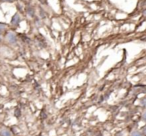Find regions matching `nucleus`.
Returning <instances> with one entry per match:
<instances>
[{
    "instance_id": "obj_8",
    "label": "nucleus",
    "mask_w": 146,
    "mask_h": 136,
    "mask_svg": "<svg viewBox=\"0 0 146 136\" xmlns=\"http://www.w3.org/2000/svg\"><path fill=\"white\" fill-rule=\"evenodd\" d=\"M142 120H143L144 122H146V110L143 112V114H142Z\"/></svg>"
},
{
    "instance_id": "obj_5",
    "label": "nucleus",
    "mask_w": 146,
    "mask_h": 136,
    "mask_svg": "<svg viewBox=\"0 0 146 136\" xmlns=\"http://www.w3.org/2000/svg\"><path fill=\"white\" fill-rule=\"evenodd\" d=\"M130 136H142L141 132L138 131V130H133V131L131 132V134H130Z\"/></svg>"
},
{
    "instance_id": "obj_9",
    "label": "nucleus",
    "mask_w": 146,
    "mask_h": 136,
    "mask_svg": "<svg viewBox=\"0 0 146 136\" xmlns=\"http://www.w3.org/2000/svg\"><path fill=\"white\" fill-rule=\"evenodd\" d=\"M142 131H143V134H144V135L146 136V126H144V127H143V130H142Z\"/></svg>"
},
{
    "instance_id": "obj_2",
    "label": "nucleus",
    "mask_w": 146,
    "mask_h": 136,
    "mask_svg": "<svg viewBox=\"0 0 146 136\" xmlns=\"http://www.w3.org/2000/svg\"><path fill=\"white\" fill-rule=\"evenodd\" d=\"M21 19L22 18H21L20 13H18V12L14 13V15L11 17L10 24L13 25V26H19V24H20V22H21Z\"/></svg>"
},
{
    "instance_id": "obj_3",
    "label": "nucleus",
    "mask_w": 146,
    "mask_h": 136,
    "mask_svg": "<svg viewBox=\"0 0 146 136\" xmlns=\"http://www.w3.org/2000/svg\"><path fill=\"white\" fill-rule=\"evenodd\" d=\"M0 135L1 136H12L13 134H12V132H11L10 129L3 127V128L0 129Z\"/></svg>"
},
{
    "instance_id": "obj_4",
    "label": "nucleus",
    "mask_w": 146,
    "mask_h": 136,
    "mask_svg": "<svg viewBox=\"0 0 146 136\" xmlns=\"http://www.w3.org/2000/svg\"><path fill=\"white\" fill-rule=\"evenodd\" d=\"M7 29V24H5V23H0V35L2 34V33H4L5 31H6Z\"/></svg>"
},
{
    "instance_id": "obj_7",
    "label": "nucleus",
    "mask_w": 146,
    "mask_h": 136,
    "mask_svg": "<svg viewBox=\"0 0 146 136\" xmlns=\"http://www.w3.org/2000/svg\"><path fill=\"white\" fill-rule=\"evenodd\" d=\"M1 2H4V3H13L15 0H0Z\"/></svg>"
},
{
    "instance_id": "obj_10",
    "label": "nucleus",
    "mask_w": 146,
    "mask_h": 136,
    "mask_svg": "<svg viewBox=\"0 0 146 136\" xmlns=\"http://www.w3.org/2000/svg\"><path fill=\"white\" fill-rule=\"evenodd\" d=\"M143 15H144V16L146 17V9H145V10H144V12H143Z\"/></svg>"
},
{
    "instance_id": "obj_6",
    "label": "nucleus",
    "mask_w": 146,
    "mask_h": 136,
    "mask_svg": "<svg viewBox=\"0 0 146 136\" xmlns=\"http://www.w3.org/2000/svg\"><path fill=\"white\" fill-rule=\"evenodd\" d=\"M140 105L143 106V107H146V97H142L140 99Z\"/></svg>"
},
{
    "instance_id": "obj_1",
    "label": "nucleus",
    "mask_w": 146,
    "mask_h": 136,
    "mask_svg": "<svg viewBox=\"0 0 146 136\" xmlns=\"http://www.w3.org/2000/svg\"><path fill=\"white\" fill-rule=\"evenodd\" d=\"M5 41H6L8 44L14 45L17 43V36L16 33L14 31H8L5 35Z\"/></svg>"
}]
</instances>
